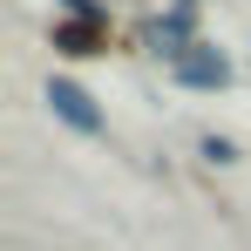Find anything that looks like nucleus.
<instances>
[{
  "instance_id": "obj_3",
  "label": "nucleus",
  "mask_w": 251,
  "mask_h": 251,
  "mask_svg": "<svg viewBox=\"0 0 251 251\" xmlns=\"http://www.w3.org/2000/svg\"><path fill=\"white\" fill-rule=\"evenodd\" d=\"M54 48H68V54H95V34H88V27H61Z\"/></svg>"
},
{
  "instance_id": "obj_4",
  "label": "nucleus",
  "mask_w": 251,
  "mask_h": 251,
  "mask_svg": "<svg viewBox=\"0 0 251 251\" xmlns=\"http://www.w3.org/2000/svg\"><path fill=\"white\" fill-rule=\"evenodd\" d=\"M204 156H210V163H238V150H231L224 136H204Z\"/></svg>"
},
{
  "instance_id": "obj_2",
  "label": "nucleus",
  "mask_w": 251,
  "mask_h": 251,
  "mask_svg": "<svg viewBox=\"0 0 251 251\" xmlns=\"http://www.w3.org/2000/svg\"><path fill=\"white\" fill-rule=\"evenodd\" d=\"M170 75H176L183 88H224L231 82V61H224L217 48H190L183 61H170Z\"/></svg>"
},
{
  "instance_id": "obj_1",
  "label": "nucleus",
  "mask_w": 251,
  "mask_h": 251,
  "mask_svg": "<svg viewBox=\"0 0 251 251\" xmlns=\"http://www.w3.org/2000/svg\"><path fill=\"white\" fill-rule=\"evenodd\" d=\"M48 102H54V116H61V123L82 129V136L102 129V109L88 102V88H75V82H61V75H54V82H48Z\"/></svg>"
}]
</instances>
